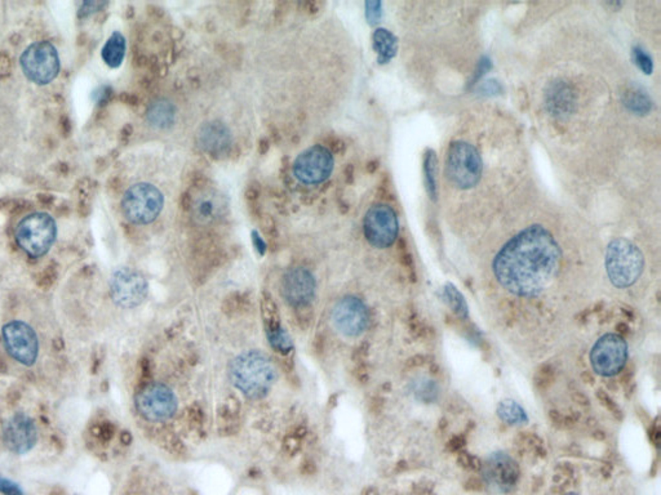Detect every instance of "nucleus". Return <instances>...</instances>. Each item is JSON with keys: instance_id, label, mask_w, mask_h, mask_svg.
I'll return each mask as SVG.
<instances>
[{"instance_id": "nucleus-12", "label": "nucleus", "mask_w": 661, "mask_h": 495, "mask_svg": "<svg viewBox=\"0 0 661 495\" xmlns=\"http://www.w3.org/2000/svg\"><path fill=\"white\" fill-rule=\"evenodd\" d=\"M363 230L370 244L379 249L388 248L396 241L398 237L396 212L385 204L371 207L365 217Z\"/></svg>"}, {"instance_id": "nucleus-33", "label": "nucleus", "mask_w": 661, "mask_h": 495, "mask_svg": "<svg viewBox=\"0 0 661 495\" xmlns=\"http://www.w3.org/2000/svg\"><path fill=\"white\" fill-rule=\"evenodd\" d=\"M549 419L553 423L554 427L560 430H568V428H572L579 422L580 414H577V411L562 413L560 410H550Z\"/></svg>"}, {"instance_id": "nucleus-55", "label": "nucleus", "mask_w": 661, "mask_h": 495, "mask_svg": "<svg viewBox=\"0 0 661 495\" xmlns=\"http://www.w3.org/2000/svg\"><path fill=\"white\" fill-rule=\"evenodd\" d=\"M382 405H384L382 399H380V397H374V399L371 400V402H370V409H371V411H372L374 414H379L381 410H382Z\"/></svg>"}, {"instance_id": "nucleus-32", "label": "nucleus", "mask_w": 661, "mask_h": 495, "mask_svg": "<svg viewBox=\"0 0 661 495\" xmlns=\"http://www.w3.org/2000/svg\"><path fill=\"white\" fill-rule=\"evenodd\" d=\"M554 380H555V370L550 364H543L540 365L536 372L533 374V385L535 388L544 392L546 389L553 386Z\"/></svg>"}, {"instance_id": "nucleus-15", "label": "nucleus", "mask_w": 661, "mask_h": 495, "mask_svg": "<svg viewBox=\"0 0 661 495\" xmlns=\"http://www.w3.org/2000/svg\"><path fill=\"white\" fill-rule=\"evenodd\" d=\"M316 279L306 268H289L283 275L282 295L295 309L309 306L316 297Z\"/></svg>"}, {"instance_id": "nucleus-8", "label": "nucleus", "mask_w": 661, "mask_h": 495, "mask_svg": "<svg viewBox=\"0 0 661 495\" xmlns=\"http://www.w3.org/2000/svg\"><path fill=\"white\" fill-rule=\"evenodd\" d=\"M137 411L150 422L171 419L177 410V399L172 389L162 383H149L137 392Z\"/></svg>"}, {"instance_id": "nucleus-29", "label": "nucleus", "mask_w": 661, "mask_h": 495, "mask_svg": "<svg viewBox=\"0 0 661 495\" xmlns=\"http://www.w3.org/2000/svg\"><path fill=\"white\" fill-rule=\"evenodd\" d=\"M497 413L504 422L509 424L526 423L528 418L526 416L525 410L522 409L518 404L511 400H505L500 402Z\"/></svg>"}, {"instance_id": "nucleus-38", "label": "nucleus", "mask_w": 661, "mask_h": 495, "mask_svg": "<svg viewBox=\"0 0 661 495\" xmlns=\"http://www.w3.org/2000/svg\"><path fill=\"white\" fill-rule=\"evenodd\" d=\"M163 445H165V450L173 455H182L185 453V446L182 444V441L173 432H165Z\"/></svg>"}, {"instance_id": "nucleus-18", "label": "nucleus", "mask_w": 661, "mask_h": 495, "mask_svg": "<svg viewBox=\"0 0 661 495\" xmlns=\"http://www.w3.org/2000/svg\"><path fill=\"white\" fill-rule=\"evenodd\" d=\"M226 208L228 204L225 198L215 190L201 191V194L191 199L190 205L195 221L201 224H209L218 221Z\"/></svg>"}, {"instance_id": "nucleus-43", "label": "nucleus", "mask_w": 661, "mask_h": 495, "mask_svg": "<svg viewBox=\"0 0 661 495\" xmlns=\"http://www.w3.org/2000/svg\"><path fill=\"white\" fill-rule=\"evenodd\" d=\"M0 493L4 495H22V490L13 481L0 476Z\"/></svg>"}, {"instance_id": "nucleus-19", "label": "nucleus", "mask_w": 661, "mask_h": 495, "mask_svg": "<svg viewBox=\"0 0 661 495\" xmlns=\"http://www.w3.org/2000/svg\"><path fill=\"white\" fill-rule=\"evenodd\" d=\"M546 108L554 116H567L574 111L576 92L565 80H555L546 88Z\"/></svg>"}, {"instance_id": "nucleus-44", "label": "nucleus", "mask_w": 661, "mask_h": 495, "mask_svg": "<svg viewBox=\"0 0 661 495\" xmlns=\"http://www.w3.org/2000/svg\"><path fill=\"white\" fill-rule=\"evenodd\" d=\"M296 316H297V323L301 326L302 329L309 328L311 317H313V312H311L309 306L296 309Z\"/></svg>"}, {"instance_id": "nucleus-31", "label": "nucleus", "mask_w": 661, "mask_h": 495, "mask_svg": "<svg viewBox=\"0 0 661 495\" xmlns=\"http://www.w3.org/2000/svg\"><path fill=\"white\" fill-rule=\"evenodd\" d=\"M575 477V471L570 463H560L555 467L553 474V490L557 493L565 491L568 487H571Z\"/></svg>"}, {"instance_id": "nucleus-49", "label": "nucleus", "mask_w": 661, "mask_h": 495, "mask_svg": "<svg viewBox=\"0 0 661 495\" xmlns=\"http://www.w3.org/2000/svg\"><path fill=\"white\" fill-rule=\"evenodd\" d=\"M650 440H651V443H652L655 448H657V449L660 448L661 428L657 419L655 421L654 424L650 428Z\"/></svg>"}, {"instance_id": "nucleus-46", "label": "nucleus", "mask_w": 661, "mask_h": 495, "mask_svg": "<svg viewBox=\"0 0 661 495\" xmlns=\"http://www.w3.org/2000/svg\"><path fill=\"white\" fill-rule=\"evenodd\" d=\"M368 353H370V346H368V343H362L352 352V360L355 361L357 365L366 364Z\"/></svg>"}, {"instance_id": "nucleus-57", "label": "nucleus", "mask_w": 661, "mask_h": 495, "mask_svg": "<svg viewBox=\"0 0 661 495\" xmlns=\"http://www.w3.org/2000/svg\"><path fill=\"white\" fill-rule=\"evenodd\" d=\"M616 329H618V333H620L621 336H626V334L629 333V326H628V324L626 323H618V325H616Z\"/></svg>"}, {"instance_id": "nucleus-42", "label": "nucleus", "mask_w": 661, "mask_h": 495, "mask_svg": "<svg viewBox=\"0 0 661 495\" xmlns=\"http://www.w3.org/2000/svg\"><path fill=\"white\" fill-rule=\"evenodd\" d=\"M381 7H382V4H381L380 1H367L366 17L370 23L374 25V23L380 21L381 15H382Z\"/></svg>"}, {"instance_id": "nucleus-39", "label": "nucleus", "mask_w": 661, "mask_h": 495, "mask_svg": "<svg viewBox=\"0 0 661 495\" xmlns=\"http://www.w3.org/2000/svg\"><path fill=\"white\" fill-rule=\"evenodd\" d=\"M633 57H634L635 64H637V66L640 67L642 72H645V74H647V75L652 72V70H654L652 58L650 57V56L647 55L646 52L642 50L640 47H635V48L633 50Z\"/></svg>"}, {"instance_id": "nucleus-40", "label": "nucleus", "mask_w": 661, "mask_h": 495, "mask_svg": "<svg viewBox=\"0 0 661 495\" xmlns=\"http://www.w3.org/2000/svg\"><path fill=\"white\" fill-rule=\"evenodd\" d=\"M301 438H299L296 433H288L286 438L282 441V449L289 457H294L301 449Z\"/></svg>"}, {"instance_id": "nucleus-47", "label": "nucleus", "mask_w": 661, "mask_h": 495, "mask_svg": "<svg viewBox=\"0 0 661 495\" xmlns=\"http://www.w3.org/2000/svg\"><path fill=\"white\" fill-rule=\"evenodd\" d=\"M623 387L626 391V394L632 395L635 389V383H634V373H633V369H631L629 366L624 369V373H623V382H621Z\"/></svg>"}, {"instance_id": "nucleus-4", "label": "nucleus", "mask_w": 661, "mask_h": 495, "mask_svg": "<svg viewBox=\"0 0 661 495\" xmlns=\"http://www.w3.org/2000/svg\"><path fill=\"white\" fill-rule=\"evenodd\" d=\"M16 241L30 257L39 258L50 251L57 237L55 220L47 213H33L22 218L16 227Z\"/></svg>"}, {"instance_id": "nucleus-7", "label": "nucleus", "mask_w": 661, "mask_h": 495, "mask_svg": "<svg viewBox=\"0 0 661 495\" xmlns=\"http://www.w3.org/2000/svg\"><path fill=\"white\" fill-rule=\"evenodd\" d=\"M20 65L25 76L39 86L50 84L60 72V57L56 47L44 40L36 42L23 50Z\"/></svg>"}, {"instance_id": "nucleus-13", "label": "nucleus", "mask_w": 661, "mask_h": 495, "mask_svg": "<svg viewBox=\"0 0 661 495\" xmlns=\"http://www.w3.org/2000/svg\"><path fill=\"white\" fill-rule=\"evenodd\" d=\"M333 171V155L328 147L316 144L301 152L294 164L296 178L306 185H318Z\"/></svg>"}, {"instance_id": "nucleus-48", "label": "nucleus", "mask_w": 661, "mask_h": 495, "mask_svg": "<svg viewBox=\"0 0 661 495\" xmlns=\"http://www.w3.org/2000/svg\"><path fill=\"white\" fill-rule=\"evenodd\" d=\"M467 445V438L462 435L453 436L448 443H447V449L451 453H459L464 450V446Z\"/></svg>"}, {"instance_id": "nucleus-1", "label": "nucleus", "mask_w": 661, "mask_h": 495, "mask_svg": "<svg viewBox=\"0 0 661 495\" xmlns=\"http://www.w3.org/2000/svg\"><path fill=\"white\" fill-rule=\"evenodd\" d=\"M560 245L543 226H530L504 245L494 261L496 279L508 292L533 297L558 273Z\"/></svg>"}, {"instance_id": "nucleus-16", "label": "nucleus", "mask_w": 661, "mask_h": 495, "mask_svg": "<svg viewBox=\"0 0 661 495\" xmlns=\"http://www.w3.org/2000/svg\"><path fill=\"white\" fill-rule=\"evenodd\" d=\"M38 441V428L34 421L25 413H17L3 428V443L15 454L29 453Z\"/></svg>"}, {"instance_id": "nucleus-58", "label": "nucleus", "mask_w": 661, "mask_h": 495, "mask_svg": "<svg viewBox=\"0 0 661 495\" xmlns=\"http://www.w3.org/2000/svg\"><path fill=\"white\" fill-rule=\"evenodd\" d=\"M362 495H379V490H377L376 488H374V487H368V488H366L365 490H363Z\"/></svg>"}, {"instance_id": "nucleus-34", "label": "nucleus", "mask_w": 661, "mask_h": 495, "mask_svg": "<svg viewBox=\"0 0 661 495\" xmlns=\"http://www.w3.org/2000/svg\"><path fill=\"white\" fill-rule=\"evenodd\" d=\"M445 297H446L447 302L450 303V306L452 307L453 311H456L457 315L467 317V302H465L464 297L461 295L460 292L456 288L451 285V284L446 285V288H445Z\"/></svg>"}, {"instance_id": "nucleus-25", "label": "nucleus", "mask_w": 661, "mask_h": 495, "mask_svg": "<svg viewBox=\"0 0 661 495\" xmlns=\"http://www.w3.org/2000/svg\"><path fill=\"white\" fill-rule=\"evenodd\" d=\"M372 40H374V48L377 53V59L380 64H387L396 56L398 42H396V36L393 35L389 30H376L372 36Z\"/></svg>"}, {"instance_id": "nucleus-54", "label": "nucleus", "mask_w": 661, "mask_h": 495, "mask_svg": "<svg viewBox=\"0 0 661 495\" xmlns=\"http://www.w3.org/2000/svg\"><path fill=\"white\" fill-rule=\"evenodd\" d=\"M464 488L467 489V490H470V491H479V490H482V488H483V482H482L479 479L473 477V479H469V480L465 482Z\"/></svg>"}, {"instance_id": "nucleus-36", "label": "nucleus", "mask_w": 661, "mask_h": 495, "mask_svg": "<svg viewBox=\"0 0 661 495\" xmlns=\"http://www.w3.org/2000/svg\"><path fill=\"white\" fill-rule=\"evenodd\" d=\"M457 463L461 468L467 470V471H470V472H478L482 470V462L478 457H475L473 454H470L469 452H465V450H461V452L457 453Z\"/></svg>"}, {"instance_id": "nucleus-59", "label": "nucleus", "mask_w": 661, "mask_h": 495, "mask_svg": "<svg viewBox=\"0 0 661 495\" xmlns=\"http://www.w3.org/2000/svg\"><path fill=\"white\" fill-rule=\"evenodd\" d=\"M565 495H577V494H575V493H568V494H565Z\"/></svg>"}, {"instance_id": "nucleus-24", "label": "nucleus", "mask_w": 661, "mask_h": 495, "mask_svg": "<svg viewBox=\"0 0 661 495\" xmlns=\"http://www.w3.org/2000/svg\"><path fill=\"white\" fill-rule=\"evenodd\" d=\"M102 59L109 67H119L122 65L123 59L126 56V39L124 36L116 31L109 38L108 42L102 48Z\"/></svg>"}, {"instance_id": "nucleus-20", "label": "nucleus", "mask_w": 661, "mask_h": 495, "mask_svg": "<svg viewBox=\"0 0 661 495\" xmlns=\"http://www.w3.org/2000/svg\"><path fill=\"white\" fill-rule=\"evenodd\" d=\"M198 144L213 157L221 155L230 147V130L221 122L206 123L198 132Z\"/></svg>"}, {"instance_id": "nucleus-56", "label": "nucleus", "mask_w": 661, "mask_h": 495, "mask_svg": "<svg viewBox=\"0 0 661 495\" xmlns=\"http://www.w3.org/2000/svg\"><path fill=\"white\" fill-rule=\"evenodd\" d=\"M572 397H574V400H575L580 406H582V408H587V406H589L590 405L589 399L584 395L582 392H580V391H579V392H575V394L572 395Z\"/></svg>"}, {"instance_id": "nucleus-50", "label": "nucleus", "mask_w": 661, "mask_h": 495, "mask_svg": "<svg viewBox=\"0 0 661 495\" xmlns=\"http://www.w3.org/2000/svg\"><path fill=\"white\" fill-rule=\"evenodd\" d=\"M252 243H253V246L256 248V251H259L260 256H264V254H265L266 243L257 231H253V232H252Z\"/></svg>"}, {"instance_id": "nucleus-45", "label": "nucleus", "mask_w": 661, "mask_h": 495, "mask_svg": "<svg viewBox=\"0 0 661 495\" xmlns=\"http://www.w3.org/2000/svg\"><path fill=\"white\" fill-rule=\"evenodd\" d=\"M105 6H106V3H102V1H86L80 7L79 16L80 17H87V16L92 15L94 12L101 11Z\"/></svg>"}, {"instance_id": "nucleus-2", "label": "nucleus", "mask_w": 661, "mask_h": 495, "mask_svg": "<svg viewBox=\"0 0 661 495\" xmlns=\"http://www.w3.org/2000/svg\"><path fill=\"white\" fill-rule=\"evenodd\" d=\"M230 380L248 399L260 400L270 392L277 372L265 353L247 351L231 361Z\"/></svg>"}, {"instance_id": "nucleus-53", "label": "nucleus", "mask_w": 661, "mask_h": 495, "mask_svg": "<svg viewBox=\"0 0 661 495\" xmlns=\"http://www.w3.org/2000/svg\"><path fill=\"white\" fill-rule=\"evenodd\" d=\"M425 364H426V358H425V356H421V355H416V356H413V358L407 360L406 366H407L409 369H416V368L424 366Z\"/></svg>"}, {"instance_id": "nucleus-5", "label": "nucleus", "mask_w": 661, "mask_h": 495, "mask_svg": "<svg viewBox=\"0 0 661 495\" xmlns=\"http://www.w3.org/2000/svg\"><path fill=\"white\" fill-rule=\"evenodd\" d=\"M163 204V195L157 187L150 183H136L123 196V215L135 224H149L160 215Z\"/></svg>"}, {"instance_id": "nucleus-37", "label": "nucleus", "mask_w": 661, "mask_h": 495, "mask_svg": "<svg viewBox=\"0 0 661 495\" xmlns=\"http://www.w3.org/2000/svg\"><path fill=\"white\" fill-rule=\"evenodd\" d=\"M596 395V399L599 400V402L604 405L606 409L611 413L612 416H615L618 421L623 419V411L620 409V406H618V404L613 402V399H612L611 396L609 395L604 389H598Z\"/></svg>"}, {"instance_id": "nucleus-52", "label": "nucleus", "mask_w": 661, "mask_h": 495, "mask_svg": "<svg viewBox=\"0 0 661 495\" xmlns=\"http://www.w3.org/2000/svg\"><path fill=\"white\" fill-rule=\"evenodd\" d=\"M300 471H301V474H304V476H313V474H316V463H314V460H304Z\"/></svg>"}, {"instance_id": "nucleus-22", "label": "nucleus", "mask_w": 661, "mask_h": 495, "mask_svg": "<svg viewBox=\"0 0 661 495\" xmlns=\"http://www.w3.org/2000/svg\"><path fill=\"white\" fill-rule=\"evenodd\" d=\"M146 118L151 127L157 130H167L174 123L176 108L170 101H155L149 106Z\"/></svg>"}, {"instance_id": "nucleus-17", "label": "nucleus", "mask_w": 661, "mask_h": 495, "mask_svg": "<svg viewBox=\"0 0 661 495\" xmlns=\"http://www.w3.org/2000/svg\"><path fill=\"white\" fill-rule=\"evenodd\" d=\"M482 470L486 480L503 493H509L516 488L521 474L516 460L505 453H494L486 463L482 465Z\"/></svg>"}, {"instance_id": "nucleus-35", "label": "nucleus", "mask_w": 661, "mask_h": 495, "mask_svg": "<svg viewBox=\"0 0 661 495\" xmlns=\"http://www.w3.org/2000/svg\"><path fill=\"white\" fill-rule=\"evenodd\" d=\"M185 419H187V423L190 430H201L203 426H204V422H206L204 409L201 408L198 402L189 405L187 411H185Z\"/></svg>"}, {"instance_id": "nucleus-26", "label": "nucleus", "mask_w": 661, "mask_h": 495, "mask_svg": "<svg viewBox=\"0 0 661 495\" xmlns=\"http://www.w3.org/2000/svg\"><path fill=\"white\" fill-rule=\"evenodd\" d=\"M623 102L628 110L637 115H646L652 108V101L638 86H631L626 89L623 96Z\"/></svg>"}, {"instance_id": "nucleus-27", "label": "nucleus", "mask_w": 661, "mask_h": 495, "mask_svg": "<svg viewBox=\"0 0 661 495\" xmlns=\"http://www.w3.org/2000/svg\"><path fill=\"white\" fill-rule=\"evenodd\" d=\"M514 446L519 453L533 457V458H544L546 455L544 441L532 432H521L514 438Z\"/></svg>"}, {"instance_id": "nucleus-10", "label": "nucleus", "mask_w": 661, "mask_h": 495, "mask_svg": "<svg viewBox=\"0 0 661 495\" xmlns=\"http://www.w3.org/2000/svg\"><path fill=\"white\" fill-rule=\"evenodd\" d=\"M628 359V346L618 334H606L596 341L590 352V361L596 373L612 377L620 373Z\"/></svg>"}, {"instance_id": "nucleus-51", "label": "nucleus", "mask_w": 661, "mask_h": 495, "mask_svg": "<svg viewBox=\"0 0 661 495\" xmlns=\"http://www.w3.org/2000/svg\"><path fill=\"white\" fill-rule=\"evenodd\" d=\"M355 378L358 380L360 385H366L367 382L370 380V373H368V368H367L366 364H360L355 368Z\"/></svg>"}, {"instance_id": "nucleus-28", "label": "nucleus", "mask_w": 661, "mask_h": 495, "mask_svg": "<svg viewBox=\"0 0 661 495\" xmlns=\"http://www.w3.org/2000/svg\"><path fill=\"white\" fill-rule=\"evenodd\" d=\"M251 307L250 297L245 293L234 292L225 298L223 303V312L229 317L242 316L247 314Z\"/></svg>"}, {"instance_id": "nucleus-14", "label": "nucleus", "mask_w": 661, "mask_h": 495, "mask_svg": "<svg viewBox=\"0 0 661 495\" xmlns=\"http://www.w3.org/2000/svg\"><path fill=\"white\" fill-rule=\"evenodd\" d=\"M368 309L357 297L341 298L332 309V324L345 337H360L368 326Z\"/></svg>"}, {"instance_id": "nucleus-23", "label": "nucleus", "mask_w": 661, "mask_h": 495, "mask_svg": "<svg viewBox=\"0 0 661 495\" xmlns=\"http://www.w3.org/2000/svg\"><path fill=\"white\" fill-rule=\"evenodd\" d=\"M260 311L262 317V324L265 328L266 337L273 336L283 329L282 326L281 312L277 302L269 293H262L260 300Z\"/></svg>"}, {"instance_id": "nucleus-6", "label": "nucleus", "mask_w": 661, "mask_h": 495, "mask_svg": "<svg viewBox=\"0 0 661 495\" xmlns=\"http://www.w3.org/2000/svg\"><path fill=\"white\" fill-rule=\"evenodd\" d=\"M446 165L448 178L459 188H470L481 180V155L467 142L456 141L450 146Z\"/></svg>"}, {"instance_id": "nucleus-11", "label": "nucleus", "mask_w": 661, "mask_h": 495, "mask_svg": "<svg viewBox=\"0 0 661 495\" xmlns=\"http://www.w3.org/2000/svg\"><path fill=\"white\" fill-rule=\"evenodd\" d=\"M3 339L8 353L22 365H34L39 355V339L29 324L15 320L3 326Z\"/></svg>"}, {"instance_id": "nucleus-9", "label": "nucleus", "mask_w": 661, "mask_h": 495, "mask_svg": "<svg viewBox=\"0 0 661 495\" xmlns=\"http://www.w3.org/2000/svg\"><path fill=\"white\" fill-rule=\"evenodd\" d=\"M148 281L143 273L130 267H121L110 278V295L116 306L135 309L148 295Z\"/></svg>"}, {"instance_id": "nucleus-30", "label": "nucleus", "mask_w": 661, "mask_h": 495, "mask_svg": "<svg viewBox=\"0 0 661 495\" xmlns=\"http://www.w3.org/2000/svg\"><path fill=\"white\" fill-rule=\"evenodd\" d=\"M425 183L431 199L437 196V157L434 151L429 150L424 160Z\"/></svg>"}, {"instance_id": "nucleus-21", "label": "nucleus", "mask_w": 661, "mask_h": 495, "mask_svg": "<svg viewBox=\"0 0 661 495\" xmlns=\"http://www.w3.org/2000/svg\"><path fill=\"white\" fill-rule=\"evenodd\" d=\"M240 426V402L235 396H228L218 410V432L223 436L237 433Z\"/></svg>"}, {"instance_id": "nucleus-3", "label": "nucleus", "mask_w": 661, "mask_h": 495, "mask_svg": "<svg viewBox=\"0 0 661 495\" xmlns=\"http://www.w3.org/2000/svg\"><path fill=\"white\" fill-rule=\"evenodd\" d=\"M643 256L626 239L612 240L606 251V270L616 288H628L640 279L643 271Z\"/></svg>"}, {"instance_id": "nucleus-41", "label": "nucleus", "mask_w": 661, "mask_h": 495, "mask_svg": "<svg viewBox=\"0 0 661 495\" xmlns=\"http://www.w3.org/2000/svg\"><path fill=\"white\" fill-rule=\"evenodd\" d=\"M409 329H410L411 336L416 339H421V338H425L426 333H428V329H426V325H425L423 320H420L417 316L412 315L410 319H409Z\"/></svg>"}]
</instances>
